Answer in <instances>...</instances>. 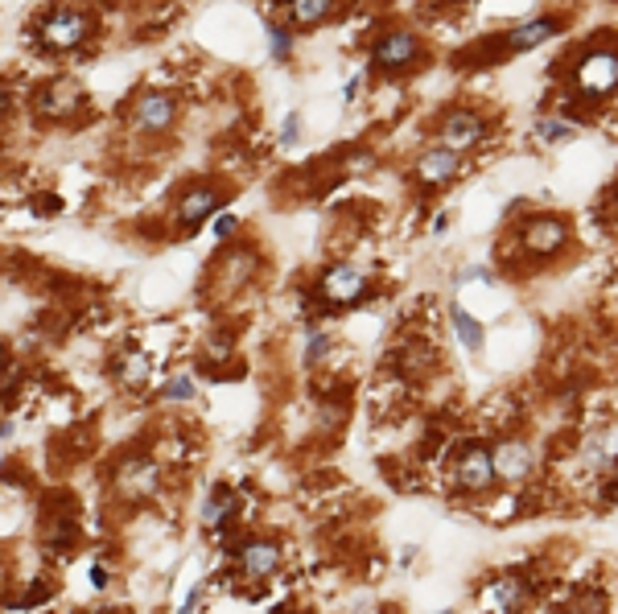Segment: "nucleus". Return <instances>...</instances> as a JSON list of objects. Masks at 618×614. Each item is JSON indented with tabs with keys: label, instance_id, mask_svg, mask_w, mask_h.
Masks as SVG:
<instances>
[{
	"label": "nucleus",
	"instance_id": "obj_1",
	"mask_svg": "<svg viewBox=\"0 0 618 614\" xmlns=\"http://www.w3.org/2000/svg\"><path fill=\"white\" fill-rule=\"evenodd\" d=\"M91 38V13L83 9H50L38 21V42L50 54H71Z\"/></svg>",
	"mask_w": 618,
	"mask_h": 614
},
{
	"label": "nucleus",
	"instance_id": "obj_2",
	"mask_svg": "<svg viewBox=\"0 0 618 614\" xmlns=\"http://www.w3.org/2000/svg\"><path fill=\"white\" fill-rule=\"evenodd\" d=\"M573 87L586 99H606L618 87V50H590L577 62Z\"/></svg>",
	"mask_w": 618,
	"mask_h": 614
},
{
	"label": "nucleus",
	"instance_id": "obj_3",
	"mask_svg": "<svg viewBox=\"0 0 618 614\" xmlns=\"http://www.w3.org/2000/svg\"><path fill=\"white\" fill-rule=\"evenodd\" d=\"M128 120H132L136 132L161 136V132L174 128V120H178V104H174L169 95H161V91H141V95H136V104H132V112H128Z\"/></svg>",
	"mask_w": 618,
	"mask_h": 614
},
{
	"label": "nucleus",
	"instance_id": "obj_4",
	"mask_svg": "<svg viewBox=\"0 0 618 614\" xmlns=\"http://www.w3.org/2000/svg\"><path fill=\"white\" fill-rule=\"evenodd\" d=\"M161 491V470L149 458H128L116 470V495L120 499H153Z\"/></svg>",
	"mask_w": 618,
	"mask_h": 614
},
{
	"label": "nucleus",
	"instance_id": "obj_5",
	"mask_svg": "<svg viewBox=\"0 0 618 614\" xmlns=\"http://www.w3.org/2000/svg\"><path fill=\"white\" fill-rule=\"evenodd\" d=\"M437 136H441V145H450V149H470L478 145L487 136V120L470 112V108H454V112H445L441 124H437Z\"/></svg>",
	"mask_w": 618,
	"mask_h": 614
},
{
	"label": "nucleus",
	"instance_id": "obj_6",
	"mask_svg": "<svg viewBox=\"0 0 618 614\" xmlns=\"http://www.w3.org/2000/svg\"><path fill=\"white\" fill-rule=\"evenodd\" d=\"M235 561H239V573H244L248 582H264V577H272L281 569L285 549L277 540H248V544H239Z\"/></svg>",
	"mask_w": 618,
	"mask_h": 614
},
{
	"label": "nucleus",
	"instance_id": "obj_7",
	"mask_svg": "<svg viewBox=\"0 0 618 614\" xmlns=\"http://www.w3.org/2000/svg\"><path fill=\"white\" fill-rule=\"evenodd\" d=\"M417 54H421V42L412 38L408 29H392L371 46V62L380 66V71H404V66L417 62Z\"/></svg>",
	"mask_w": 618,
	"mask_h": 614
},
{
	"label": "nucleus",
	"instance_id": "obj_8",
	"mask_svg": "<svg viewBox=\"0 0 618 614\" xmlns=\"http://www.w3.org/2000/svg\"><path fill=\"white\" fill-rule=\"evenodd\" d=\"M33 104H38V112L50 116V120H71L83 108V87L71 83V79H54V83H46L38 91V99H33Z\"/></svg>",
	"mask_w": 618,
	"mask_h": 614
},
{
	"label": "nucleus",
	"instance_id": "obj_9",
	"mask_svg": "<svg viewBox=\"0 0 618 614\" xmlns=\"http://www.w3.org/2000/svg\"><path fill=\"white\" fill-rule=\"evenodd\" d=\"M223 202H227V194L215 190V186H194V190H186L182 202H178V223H182V231L186 235L198 231L206 219H211L223 207Z\"/></svg>",
	"mask_w": 618,
	"mask_h": 614
},
{
	"label": "nucleus",
	"instance_id": "obj_10",
	"mask_svg": "<svg viewBox=\"0 0 618 614\" xmlns=\"http://www.w3.org/2000/svg\"><path fill=\"white\" fill-rule=\"evenodd\" d=\"M318 293H322L330 305H355V301H363V293H367V277H363L359 268H351V264H334L326 277H322Z\"/></svg>",
	"mask_w": 618,
	"mask_h": 614
},
{
	"label": "nucleus",
	"instance_id": "obj_11",
	"mask_svg": "<svg viewBox=\"0 0 618 614\" xmlns=\"http://www.w3.org/2000/svg\"><path fill=\"white\" fill-rule=\"evenodd\" d=\"M454 479H458V487H462V491H487V487L499 479V474H495V458H491V450H483V446H466V450H462V458H458Z\"/></svg>",
	"mask_w": 618,
	"mask_h": 614
},
{
	"label": "nucleus",
	"instance_id": "obj_12",
	"mask_svg": "<svg viewBox=\"0 0 618 614\" xmlns=\"http://www.w3.org/2000/svg\"><path fill=\"white\" fill-rule=\"evenodd\" d=\"M557 29H561V21H557V17H532V21H524V25L507 29L495 46H499L503 54H524V50H532V46L548 42Z\"/></svg>",
	"mask_w": 618,
	"mask_h": 614
},
{
	"label": "nucleus",
	"instance_id": "obj_13",
	"mask_svg": "<svg viewBox=\"0 0 618 614\" xmlns=\"http://www.w3.org/2000/svg\"><path fill=\"white\" fill-rule=\"evenodd\" d=\"M524 248L528 252H536V256H548V252H557V248H565V240H569V227L561 223V219H553V215H540V219H528L524 223Z\"/></svg>",
	"mask_w": 618,
	"mask_h": 614
},
{
	"label": "nucleus",
	"instance_id": "obj_14",
	"mask_svg": "<svg viewBox=\"0 0 618 614\" xmlns=\"http://www.w3.org/2000/svg\"><path fill=\"white\" fill-rule=\"evenodd\" d=\"M458 165H462V153L450 149V145H433L417 157V178L425 186H445L454 174H458Z\"/></svg>",
	"mask_w": 618,
	"mask_h": 614
},
{
	"label": "nucleus",
	"instance_id": "obj_15",
	"mask_svg": "<svg viewBox=\"0 0 618 614\" xmlns=\"http://www.w3.org/2000/svg\"><path fill=\"white\" fill-rule=\"evenodd\" d=\"M495 458V474L503 483H524L532 474V450L524 446V441H499V446L491 450Z\"/></svg>",
	"mask_w": 618,
	"mask_h": 614
},
{
	"label": "nucleus",
	"instance_id": "obj_16",
	"mask_svg": "<svg viewBox=\"0 0 618 614\" xmlns=\"http://www.w3.org/2000/svg\"><path fill=\"white\" fill-rule=\"evenodd\" d=\"M581 462L590 470H610L618 462V429H594L586 441H581Z\"/></svg>",
	"mask_w": 618,
	"mask_h": 614
},
{
	"label": "nucleus",
	"instance_id": "obj_17",
	"mask_svg": "<svg viewBox=\"0 0 618 614\" xmlns=\"http://www.w3.org/2000/svg\"><path fill=\"white\" fill-rule=\"evenodd\" d=\"M149 375H153L149 355L128 351V355L120 359V384H124V388H145V384H149Z\"/></svg>",
	"mask_w": 618,
	"mask_h": 614
},
{
	"label": "nucleus",
	"instance_id": "obj_18",
	"mask_svg": "<svg viewBox=\"0 0 618 614\" xmlns=\"http://www.w3.org/2000/svg\"><path fill=\"white\" fill-rule=\"evenodd\" d=\"M330 9H334V0H289V17H293V25H301V29L326 21Z\"/></svg>",
	"mask_w": 618,
	"mask_h": 614
},
{
	"label": "nucleus",
	"instance_id": "obj_19",
	"mask_svg": "<svg viewBox=\"0 0 618 614\" xmlns=\"http://www.w3.org/2000/svg\"><path fill=\"white\" fill-rule=\"evenodd\" d=\"M231 507H235V495L231 491H215L211 499H206V507H202V524L206 528H223L227 516H231Z\"/></svg>",
	"mask_w": 618,
	"mask_h": 614
},
{
	"label": "nucleus",
	"instance_id": "obj_20",
	"mask_svg": "<svg viewBox=\"0 0 618 614\" xmlns=\"http://www.w3.org/2000/svg\"><path fill=\"white\" fill-rule=\"evenodd\" d=\"M450 318H454V330H458V338L466 343V351H483V326H478V322L462 310V305H454Z\"/></svg>",
	"mask_w": 618,
	"mask_h": 614
},
{
	"label": "nucleus",
	"instance_id": "obj_21",
	"mask_svg": "<svg viewBox=\"0 0 618 614\" xmlns=\"http://www.w3.org/2000/svg\"><path fill=\"white\" fill-rule=\"evenodd\" d=\"M577 128L565 120V116H544L540 124H536V141L540 145H561V141H569Z\"/></svg>",
	"mask_w": 618,
	"mask_h": 614
},
{
	"label": "nucleus",
	"instance_id": "obj_22",
	"mask_svg": "<svg viewBox=\"0 0 618 614\" xmlns=\"http://www.w3.org/2000/svg\"><path fill=\"white\" fill-rule=\"evenodd\" d=\"M495 606H503V610L524 606V586L515 582V577H503V582H499V590H495Z\"/></svg>",
	"mask_w": 618,
	"mask_h": 614
},
{
	"label": "nucleus",
	"instance_id": "obj_23",
	"mask_svg": "<svg viewBox=\"0 0 618 614\" xmlns=\"http://www.w3.org/2000/svg\"><path fill=\"white\" fill-rule=\"evenodd\" d=\"M268 46H272V58H289V50H293V38L281 29V25H272L268 21Z\"/></svg>",
	"mask_w": 618,
	"mask_h": 614
},
{
	"label": "nucleus",
	"instance_id": "obj_24",
	"mask_svg": "<svg viewBox=\"0 0 618 614\" xmlns=\"http://www.w3.org/2000/svg\"><path fill=\"white\" fill-rule=\"evenodd\" d=\"M165 400H190L194 396V384H190V375H174L165 388H161Z\"/></svg>",
	"mask_w": 618,
	"mask_h": 614
},
{
	"label": "nucleus",
	"instance_id": "obj_25",
	"mask_svg": "<svg viewBox=\"0 0 618 614\" xmlns=\"http://www.w3.org/2000/svg\"><path fill=\"white\" fill-rule=\"evenodd\" d=\"M301 136V120L297 116H285V128H281V145H297Z\"/></svg>",
	"mask_w": 618,
	"mask_h": 614
},
{
	"label": "nucleus",
	"instance_id": "obj_26",
	"mask_svg": "<svg viewBox=\"0 0 618 614\" xmlns=\"http://www.w3.org/2000/svg\"><path fill=\"white\" fill-rule=\"evenodd\" d=\"M305 347H309V359H322V355H326V334H322V330H318V334H309V343H305Z\"/></svg>",
	"mask_w": 618,
	"mask_h": 614
},
{
	"label": "nucleus",
	"instance_id": "obj_27",
	"mask_svg": "<svg viewBox=\"0 0 618 614\" xmlns=\"http://www.w3.org/2000/svg\"><path fill=\"white\" fill-rule=\"evenodd\" d=\"M231 231H235V215H227V211H223V215H219V223H215V235L223 240V235H231Z\"/></svg>",
	"mask_w": 618,
	"mask_h": 614
}]
</instances>
